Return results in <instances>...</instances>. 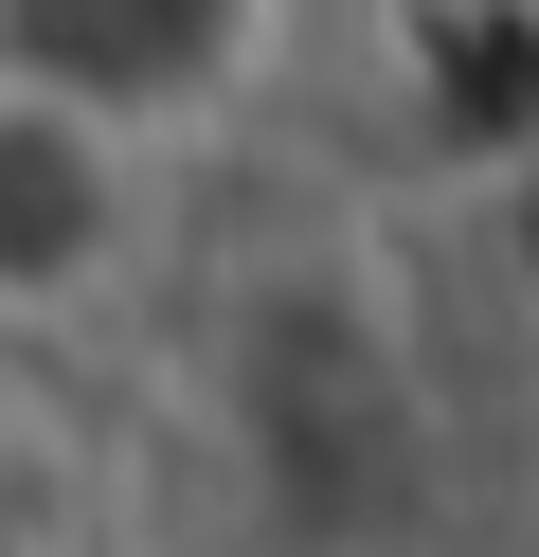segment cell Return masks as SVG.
Instances as JSON below:
<instances>
[{
    "label": "cell",
    "instance_id": "obj_2",
    "mask_svg": "<svg viewBox=\"0 0 539 557\" xmlns=\"http://www.w3.org/2000/svg\"><path fill=\"white\" fill-rule=\"evenodd\" d=\"M144 252V145L90 109H54V90H0V324H72V306H108Z\"/></svg>",
    "mask_w": 539,
    "mask_h": 557
},
{
    "label": "cell",
    "instance_id": "obj_1",
    "mask_svg": "<svg viewBox=\"0 0 539 557\" xmlns=\"http://www.w3.org/2000/svg\"><path fill=\"white\" fill-rule=\"evenodd\" d=\"M252 54H270V0H0V90H54L126 145L216 109Z\"/></svg>",
    "mask_w": 539,
    "mask_h": 557
}]
</instances>
